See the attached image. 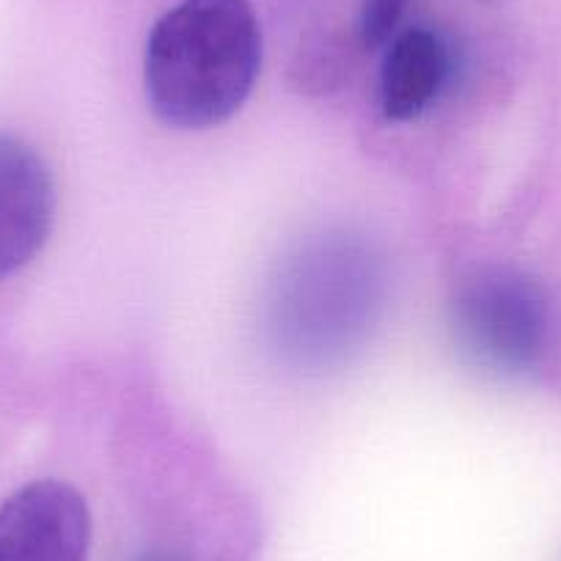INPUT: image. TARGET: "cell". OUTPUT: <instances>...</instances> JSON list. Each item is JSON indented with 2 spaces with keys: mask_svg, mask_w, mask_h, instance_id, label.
<instances>
[{
  "mask_svg": "<svg viewBox=\"0 0 561 561\" xmlns=\"http://www.w3.org/2000/svg\"><path fill=\"white\" fill-rule=\"evenodd\" d=\"M138 561H191V556L182 553V550L176 548H154L149 550V553L140 556Z\"/></svg>",
  "mask_w": 561,
  "mask_h": 561,
  "instance_id": "obj_8",
  "label": "cell"
},
{
  "mask_svg": "<svg viewBox=\"0 0 561 561\" xmlns=\"http://www.w3.org/2000/svg\"><path fill=\"white\" fill-rule=\"evenodd\" d=\"M91 512L78 488L39 479L0 504V561H85Z\"/></svg>",
  "mask_w": 561,
  "mask_h": 561,
  "instance_id": "obj_4",
  "label": "cell"
},
{
  "mask_svg": "<svg viewBox=\"0 0 561 561\" xmlns=\"http://www.w3.org/2000/svg\"><path fill=\"white\" fill-rule=\"evenodd\" d=\"M386 295L388 267L375 240L347 226L317 231L270 280L264 300L270 350L304 375L339 369L371 339Z\"/></svg>",
  "mask_w": 561,
  "mask_h": 561,
  "instance_id": "obj_1",
  "label": "cell"
},
{
  "mask_svg": "<svg viewBox=\"0 0 561 561\" xmlns=\"http://www.w3.org/2000/svg\"><path fill=\"white\" fill-rule=\"evenodd\" d=\"M56 191L42 154L0 133V280L34 262L53 231Z\"/></svg>",
  "mask_w": 561,
  "mask_h": 561,
  "instance_id": "obj_5",
  "label": "cell"
},
{
  "mask_svg": "<svg viewBox=\"0 0 561 561\" xmlns=\"http://www.w3.org/2000/svg\"><path fill=\"white\" fill-rule=\"evenodd\" d=\"M479 3H493V0H479Z\"/></svg>",
  "mask_w": 561,
  "mask_h": 561,
  "instance_id": "obj_9",
  "label": "cell"
},
{
  "mask_svg": "<svg viewBox=\"0 0 561 561\" xmlns=\"http://www.w3.org/2000/svg\"><path fill=\"white\" fill-rule=\"evenodd\" d=\"M449 328L462 358L473 366L499 377H523L548 353L553 306L526 270L488 264L457 284Z\"/></svg>",
  "mask_w": 561,
  "mask_h": 561,
  "instance_id": "obj_3",
  "label": "cell"
},
{
  "mask_svg": "<svg viewBox=\"0 0 561 561\" xmlns=\"http://www.w3.org/2000/svg\"><path fill=\"white\" fill-rule=\"evenodd\" d=\"M451 72L449 45L430 28H404L388 39L380 67V107L391 122L427 111Z\"/></svg>",
  "mask_w": 561,
  "mask_h": 561,
  "instance_id": "obj_6",
  "label": "cell"
},
{
  "mask_svg": "<svg viewBox=\"0 0 561 561\" xmlns=\"http://www.w3.org/2000/svg\"><path fill=\"white\" fill-rule=\"evenodd\" d=\"M262 69V25L251 0H180L154 23L144 56L152 111L180 129L234 116Z\"/></svg>",
  "mask_w": 561,
  "mask_h": 561,
  "instance_id": "obj_2",
  "label": "cell"
},
{
  "mask_svg": "<svg viewBox=\"0 0 561 561\" xmlns=\"http://www.w3.org/2000/svg\"><path fill=\"white\" fill-rule=\"evenodd\" d=\"M410 0H360L358 39L364 47L388 45L408 12Z\"/></svg>",
  "mask_w": 561,
  "mask_h": 561,
  "instance_id": "obj_7",
  "label": "cell"
}]
</instances>
